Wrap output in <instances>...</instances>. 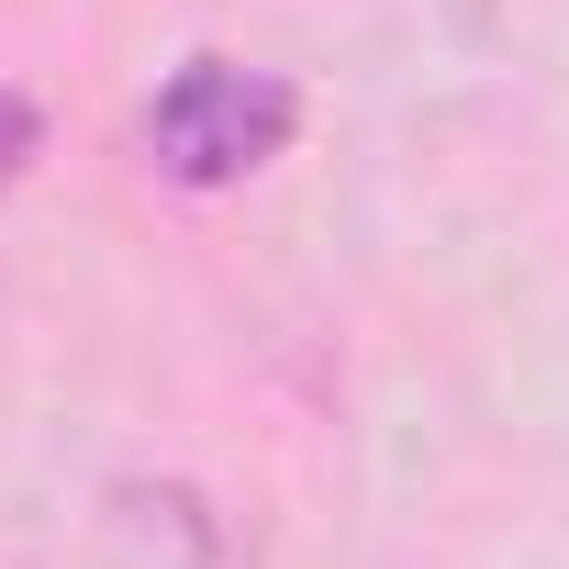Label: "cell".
<instances>
[{"label":"cell","instance_id":"1","mask_svg":"<svg viewBox=\"0 0 569 569\" xmlns=\"http://www.w3.org/2000/svg\"><path fill=\"white\" fill-rule=\"evenodd\" d=\"M291 123H302L291 79L234 68V57H201V68H179V79L157 90L146 146H157V168H168V179L223 190V179H246V168H268L279 146H291Z\"/></svg>","mask_w":569,"mask_h":569},{"label":"cell","instance_id":"2","mask_svg":"<svg viewBox=\"0 0 569 569\" xmlns=\"http://www.w3.org/2000/svg\"><path fill=\"white\" fill-rule=\"evenodd\" d=\"M34 146H46V112H34L23 90H0V190H12V179L34 168Z\"/></svg>","mask_w":569,"mask_h":569}]
</instances>
